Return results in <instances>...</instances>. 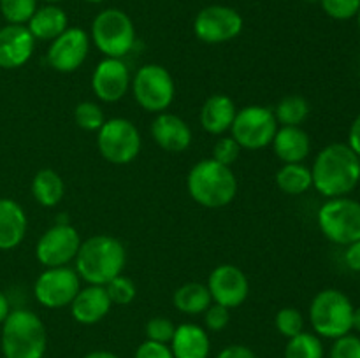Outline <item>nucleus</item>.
Here are the masks:
<instances>
[{"mask_svg": "<svg viewBox=\"0 0 360 358\" xmlns=\"http://www.w3.org/2000/svg\"><path fill=\"white\" fill-rule=\"evenodd\" d=\"M311 178L320 195L327 199L348 197L360 181V157L348 144H329L316 154Z\"/></svg>", "mask_w": 360, "mask_h": 358, "instance_id": "f257e3e1", "label": "nucleus"}, {"mask_svg": "<svg viewBox=\"0 0 360 358\" xmlns=\"http://www.w3.org/2000/svg\"><path fill=\"white\" fill-rule=\"evenodd\" d=\"M74 263H76L74 269L79 274L81 281L105 286L109 281L123 274L127 263L125 246L112 235H91L81 242Z\"/></svg>", "mask_w": 360, "mask_h": 358, "instance_id": "f03ea898", "label": "nucleus"}, {"mask_svg": "<svg viewBox=\"0 0 360 358\" xmlns=\"http://www.w3.org/2000/svg\"><path fill=\"white\" fill-rule=\"evenodd\" d=\"M186 190L193 202L207 209L229 206L238 195V178L232 167L218 164L213 158L200 160L186 175Z\"/></svg>", "mask_w": 360, "mask_h": 358, "instance_id": "7ed1b4c3", "label": "nucleus"}, {"mask_svg": "<svg viewBox=\"0 0 360 358\" xmlns=\"http://www.w3.org/2000/svg\"><path fill=\"white\" fill-rule=\"evenodd\" d=\"M4 358H44L48 333L42 319L30 309H13L2 323Z\"/></svg>", "mask_w": 360, "mask_h": 358, "instance_id": "20e7f679", "label": "nucleus"}, {"mask_svg": "<svg viewBox=\"0 0 360 358\" xmlns=\"http://www.w3.org/2000/svg\"><path fill=\"white\" fill-rule=\"evenodd\" d=\"M354 304L341 290L326 288L309 304V323L313 332L323 339H338L352 332Z\"/></svg>", "mask_w": 360, "mask_h": 358, "instance_id": "39448f33", "label": "nucleus"}, {"mask_svg": "<svg viewBox=\"0 0 360 358\" xmlns=\"http://www.w3.org/2000/svg\"><path fill=\"white\" fill-rule=\"evenodd\" d=\"M90 39L105 58H125L136 46V27L129 14L109 7L95 16Z\"/></svg>", "mask_w": 360, "mask_h": 358, "instance_id": "423d86ee", "label": "nucleus"}, {"mask_svg": "<svg viewBox=\"0 0 360 358\" xmlns=\"http://www.w3.org/2000/svg\"><path fill=\"white\" fill-rule=\"evenodd\" d=\"M130 90L144 111L160 114L171 107L176 95V84L165 67L158 63H146L132 77Z\"/></svg>", "mask_w": 360, "mask_h": 358, "instance_id": "0eeeda50", "label": "nucleus"}, {"mask_svg": "<svg viewBox=\"0 0 360 358\" xmlns=\"http://www.w3.org/2000/svg\"><path fill=\"white\" fill-rule=\"evenodd\" d=\"M319 227L330 242L348 246L360 239V202L350 197L327 199L319 211Z\"/></svg>", "mask_w": 360, "mask_h": 358, "instance_id": "6e6552de", "label": "nucleus"}, {"mask_svg": "<svg viewBox=\"0 0 360 358\" xmlns=\"http://www.w3.org/2000/svg\"><path fill=\"white\" fill-rule=\"evenodd\" d=\"M278 128L280 126L273 109L264 105H246L236 112L231 137H234L241 150L259 151L271 146Z\"/></svg>", "mask_w": 360, "mask_h": 358, "instance_id": "1a4fd4ad", "label": "nucleus"}, {"mask_svg": "<svg viewBox=\"0 0 360 358\" xmlns=\"http://www.w3.org/2000/svg\"><path fill=\"white\" fill-rule=\"evenodd\" d=\"M141 133L127 118H109L97 132V147L102 158L112 165H127L141 151Z\"/></svg>", "mask_w": 360, "mask_h": 358, "instance_id": "9d476101", "label": "nucleus"}, {"mask_svg": "<svg viewBox=\"0 0 360 358\" xmlns=\"http://www.w3.org/2000/svg\"><path fill=\"white\" fill-rule=\"evenodd\" d=\"M81 290V277L76 269L49 267L44 269L34 284V295L46 309H63L70 305L77 291Z\"/></svg>", "mask_w": 360, "mask_h": 358, "instance_id": "9b49d317", "label": "nucleus"}, {"mask_svg": "<svg viewBox=\"0 0 360 358\" xmlns=\"http://www.w3.org/2000/svg\"><path fill=\"white\" fill-rule=\"evenodd\" d=\"M245 21L234 7L214 6L202 7L193 20V32L197 39L206 44H224L231 42L243 32Z\"/></svg>", "mask_w": 360, "mask_h": 358, "instance_id": "f8f14e48", "label": "nucleus"}, {"mask_svg": "<svg viewBox=\"0 0 360 358\" xmlns=\"http://www.w3.org/2000/svg\"><path fill=\"white\" fill-rule=\"evenodd\" d=\"M81 235L70 223H56L39 237L35 256L39 263L49 267H65L74 262L81 248Z\"/></svg>", "mask_w": 360, "mask_h": 358, "instance_id": "ddd939ff", "label": "nucleus"}, {"mask_svg": "<svg viewBox=\"0 0 360 358\" xmlns=\"http://www.w3.org/2000/svg\"><path fill=\"white\" fill-rule=\"evenodd\" d=\"M90 35L77 27H69L63 34L53 39L46 60L56 72L70 74L79 69L90 53Z\"/></svg>", "mask_w": 360, "mask_h": 358, "instance_id": "4468645a", "label": "nucleus"}, {"mask_svg": "<svg viewBox=\"0 0 360 358\" xmlns=\"http://www.w3.org/2000/svg\"><path fill=\"white\" fill-rule=\"evenodd\" d=\"M213 304H220L227 309H236L246 302L250 295V281L239 267L232 263H221L211 270L207 277Z\"/></svg>", "mask_w": 360, "mask_h": 358, "instance_id": "2eb2a0df", "label": "nucleus"}, {"mask_svg": "<svg viewBox=\"0 0 360 358\" xmlns=\"http://www.w3.org/2000/svg\"><path fill=\"white\" fill-rule=\"evenodd\" d=\"M132 76L123 58H102L91 74V90L105 104L120 102L130 90Z\"/></svg>", "mask_w": 360, "mask_h": 358, "instance_id": "dca6fc26", "label": "nucleus"}, {"mask_svg": "<svg viewBox=\"0 0 360 358\" xmlns=\"http://www.w3.org/2000/svg\"><path fill=\"white\" fill-rule=\"evenodd\" d=\"M35 39L27 25H6L0 28V67L18 69L32 58Z\"/></svg>", "mask_w": 360, "mask_h": 358, "instance_id": "f3484780", "label": "nucleus"}, {"mask_svg": "<svg viewBox=\"0 0 360 358\" xmlns=\"http://www.w3.org/2000/svg\"><path fill=\"white\" fill-rule=\"evenodd\" d=\"M151 137L167 153H183L192 144L193 135L188 123L172 112H160L151 121Z\"/></svg>", "mask_w": 360, "mask_h": 358, "instance_id": "a211bd4d", "label": "nucleus"}, {"mask_svg": "<svg viewBox=\"0 0 360 358\" xmlns=\"http://www.w3.org/2000/svg\"><path fill=\"white\" fill-rule=\"evenodd\" d=\"M70 314L81 325H95L109 314L112 302L109 298L105 286L88 284L81 288L74 300L70 302Z\"/></svg>", "mask_w": 360, "mask_h": 358, "instance_id": "6ab92c4d", "label": "nucleus"}, {"mask_svg": "<svg viewBox=\"0 0 360 358\" xmlns=\"http://www.w3.org/2000/svg\"><path fill=\"white\" fill-rule=\"evenodd\" d=\"M169 347L174 358H210V333L197 323H181L176 326Z\"/></svg>", "mask_w": 360, "mask_h": 358, "instance_id": "aec40b11", "label": "nucleus"}, {"mask_svg": "<svg viewBox=\"0 0 360 358\" xmlns=\"http://www.w3.org/2000/svg\"><path fill=\"white\" fill-rule=\"evenodd\" d=\"M236 112H238L236 102L229 95L214 93L206 98L200 107V126L211 135H221L231 130Z\"/></svg>", "mask_w": 360, "mask_h": 358, "instance_id": "412c9836", "label": "nucleus"}, {"mask_svg": "<svg viewBox=\"0 0 360 358\" xmlns=\"http://www.w3.org/2000/svg\"><path fill=\"white\" fill-rule=\"evenodd\" d=\"M271 146L283 164H301L311 151V139L301 126H280Z\"/></svg>", "mask_w": 360, "mask_h": 358, "instance_id": "4be33fe9", "label": "nucleus"}, {"mask_svg": "<svg viewBox=\"0 0 360 358\" xmlns=\"http://www.w3.org/2000/svg\"><path fill=\"white\" fill-rule=\"evenodd\" d=\"M27 213L11 199H0V249H14L27 235Z\"/></svg>", "mask_w": 360, "mask_h": 358, "instance_id": "5701e85b", "label": "nucleus"}, {"mask_svg": "<svg viewBox=\"0 0 360 358\" xmlns=\"http://www.w3.org/2000/svg\"><path fill=\"white\" fill-rule=\"evenodd\" d=\"M27 28L34 35L35 41L51 42L69 28V16L56 4H46V6L37 7L34 16L28 20Z\"/></svg>", "mask_w": 360, "mask_h": 358, "instance_id": "b1692460", "label": "nucleus"}, {"mask_svg": "<svg viewBox=\"0 0 360 358\" xmlns=\"http://www.w3.org/2000/svg\"><path fill=\"white\" fill-rule=\"evenodd\" d=\"M32 195L42 207L58 206L65 195V183L53 168H41L32 179Z\"/></svg>", "mask_w": 360, "mask_h": 358, "instance_id": "393cba45", "label": "nucleus"}, {"mask_svg": "<svg viewBox=\"0 0 360 358\" xmlns=\"http://www.w3.org/2000/svg\"><path fill=\"white\" fill-rule=\"evenodd\" d=\"M172 304L183 314L195 316L202 314L213 304V300H211L210 290H207L206 284L192 281V283L181 284L174 291V295H172Z\"/></svg>", "mask_w": 360, "mask_h": 358, "instance_id": "a878e982", "label": "nucleus"}, {"mask_svg": "<svg viewBox=\"0 0 360 358\" xmlns=\"http://www.w3.org/2000/svg\"><path fill=\"white\" fill-rule=\"evenodd\" d=\"M276 185L287 195H302L313 186L311 168L304 164H283L276 172Z\"/></svg>", "mask_w": 360, "mask_h": 358, "instance_id": "bb28decb", "label": "nucleus"}, {"mask_svg": "<svg viewBox=\"0 0 360 358\" xmlns=\"http://www.w3.org/2000/svg\"><path fill=\"white\" fill-rule=\"evenodd\" d=\"M278 125L301 126L309 116V104L301 95H287L273 109Z\"/></svg>", "mask_w": 360, "mask_h": 358, "instance_id": "cd10ccee", "label": "nucleus"}, {"mask_svg": "<svg viewBox=\"0 0 360 358\" xmlns=\"http://www.w3.org/2000/svg\"><path fill=\"white\" fill-rule=\"evenodd\" d=\"M283 358H326L322 337L315 332H301L287 340Z\"/></svg>", "mask_w": 360, "mask_h": 358, "instance_id": "c85d7f7f", "label": "nucleus"}, {"mask_svg": "<svg viewBox=\"0 0 360 358\" xmlns=\"http://www.w3.org/2000/svg\"><path fill=\"white\" fill-rule=\"evenodd\" d=\"M74 121L84 132H98L101 126L104 125L105 116L104 111L98 104L90 100L79 102L74 109Z\"/></svg>", "mask_w": 360, "mask_h": 358, "instance_id": "c756f323", "label": "nucleus"}, {"mask_svg": "<svg viewBox=\"0 0 360 358\" xmlns=\"http://www.w3.org/2000/svg\"><path fill=\"white\" fill-rule=\"evenodd\" d=\"M37 7V0H0V13L11 25H27Z\"/></svg>", "mask_w": 360, "mask_h": 358, "instance_id": "7c9ffc66", "label": "nucleus"}, {"mask_svg": "<svg viewBox=\"0 0 360 358\" xmlns=\"http://www.w3.org/2000/svg\"><path fill=\"white\" fill-rule=\"evenodd\" d=\"M276 330L287 339H292L297 333L304 332V316L295 307H281L274 316Z\"/></svg>", "mask_w": 360, "mask_h": 358, "instance_id": "2f4dec72", "label": "nucleus"}, {"mask_svg": "<svg viewBox=\"0 0 360 358\" xmlns=\"http://www.w3.org/2000/svg\"><path fill=\"white\" fill-rule=\"evenodd\" d=\"M105 291H108L109 298H111L112 304L116 305H129L136 300L137 297V286L130 277L123 276H116L115 279L109 281L105 284Z\"/></svg>", "mask_w": 360, "mask_h": 358, "instance_id": "473e14b6", "label": "nucleus"}, {"mask_svg": "<svg viewBox=\"0 0 360 358\" xmlns=\"http://www.w3.org/2000/svg\"><path fill=\"white\" fill-rule=\"evenodd\" d=\"M323 13L338 21H347L357 16L360 0H320Z\"/></svg>", "mask_w": 360, "mask_h": 358, "instance_id": "72a5a7b5", "label": "nucleus"}, {"mask_svg": "<svg viewBox=\"0 0 360 358\" xmlns=\"http://www.w3.org/2000/svg\"><path fill=\"white\" fill-rule=\"evenodd\" d=\"M176 325L165 316H155L144 326V332H146L148 340H155V343L169 344L171 343L172 336H174Z\"/></svg>", "mask_w": 360, "mask_h": 358, "instance_id": "f704fd0d", "label": "nucleus"}, {"mask_svg": "<svg viewBox=\"0 0 360 358\" xmlns=\"http://www.w3.org/2000/svg\"><path fill=\"white\" fill-rule=\"evenodd\" d=\"M239 154H241V146L234 140V137H220V139L214 142L213 146V160H217L218 164L232 165L238 161Z\"/></svg>", "mask_w": 360, "mask_h": 358, "instance_id": "c9c22d12", "label": "nucleus"}, {"mask_svg": "<svg viewBox=\"0 0 360 358\" xmlns=\"http://www.w3.org/2000/svg\"><path fill=\"white\" fill-rule=\"evenodd\" d=\"M329 358H360V337L355 333H347L334 339Z\"/></svg>", "mask_w": 360, "mask_h": 358, "instance_id": "e433bc0d", "label": "nucleus"}, {"mask_svg": "<svg viewBox=\"0 0 360 358\" xmlns=\"http://www.w3.org/2000/svg\"><path fill=\"white\" fill-rule=\"evenodd\" d=\"M204 314V329L210 332H221L227 329L229 321H231V309L224 307L220 304H211Z\"/></svg>", "mask_w": 360, "mask_h": 358, "instance_id": "4c0bfd02", "label": "nucleus"}, {"mask_svg": "<svg viewBox=\"0 0 360 358\" xmlns=\"http://www.w3.org/2000/svg\"><path fill=\"white\" fill-rule=\"evenodd\" d=\"M134 358H174L169 344L155 343V340H144L136 350Z\"/></svg>", "mask_w": 360, "mask_h": 358, "instance_id": "58836bf2", "label": "nucleus"}, {"mask_svg": "<svg viewBox=\"0 0 360 358\" xmlns=\"http://www.w3.org/2000/svg\"><path fill=\"white\" fill-rule=\"evenodd\" d=\"M214 358H257V354L253 353L248 346H243V344H231V346L224 347Z\"/></svg>", "mask_w": 360, "mask_h": 358, "instance_id": "ea45409f", "label": "nucleus"}, {"mask_svg": "<svg viewBox=\"0 0 360 358\" xmlns=\"http://www.w3.org/2000/svg\"><path fill=\"white\" fill-rule=\"evenodd\" d=\"M345 262H347L348 269L355 270V272H360V239L347 246V251H345Z\"/></svg>", "mask_w": 360, "mask_h": 358, "instance_id": "a19ab883", "label": "nucleus"}, {"mask_svg": "<svg viewBox=\"0 0 360 358\" xmlns=\"http://www.w3.org/2000/svg\"><path fill=\"white\" fill-rule=\"evenodd\" d=\"M348 146L360 157V114L354 119V123L350 126V132H348Z\"/></svg>", "mask_w": 360, "mask_h": 358, "instance_id": "79ce46f5", "label": "nucleus"}, {"mask_svg": "<svg viewBox=\"0 0 360 358\" xmlns=\"http://www.w3.org/2000/svg\"><path fill=\"white\" fill-rule=\"evenodd\" d=\"M11 312V304H9V298L0 291V323H4V319L9 316Z\"/></svg>", "mask_w": 360, "mask_h": 358, "instance_id": "37998d69", "label": "nucleus"}, {"mask_svg": "<svg viewBox=\"0 0 360 358\" xmlns=\"http://www.w3.org/2000/svg\"><path fill=\"white\" fill-rule=\"evenodd\" d=\"M84 358H120V357L116 353H112V351L95 350V351H90L88 354H84Z\"/></svg>", "mask_w": 360, "mask_h": 358, "instance_id": "c03bdc74", "label": "nucleus"}, {"mask_svg": "<svg viewBox=\"0 0 360 358\" xmlns=\"http://www.w3.org/2000/svg\"><path fill=\"white\" fill-rule=\"evenodd\" d=\"M352 330H357L360 333V305L354 309V318H352Z\"/></svg>", "mask_w": 360, "mask_h": 358, "instance_id": "a18cd8bd", "label": "nucleus"}, {"mask_svg": "<svg viewBox=\"0 0 360 358\" xmlns=\"http://www.w3.org/2000/svg\"><path fill=\"white\" fill-rule=\"evenodd\" d=\"M84 2H88V4H102V2H105V0H84Z\"/></svg>", "mask_w": 360, "mask_h": 358, "instance_id": "49530a36", "label": "nucleus"}, {"mask_svg": "<svg viewBox=\"0 0 360 358\" xmlns=\"http://www.w3.org/2000/svg\"><path fill=\"white\" fill-rule=\"evenodd\" d=\"M355 18H357V25H359V30H360V9H359L357 16H355Z\"/></svg>", "mask_w": 360, "mask_h": 358, "instance_id": "de8ad7c7", "label": "nucleus"}, {"mask_svg": "<svg viewBox=\"0 0 360 358\" xmlns=\"http://www.w3.org/2000/svg\"><path fill=\"white\" fill-rule=\"evenodd\" d=\"M302 2H308V4H316V2H320V0H302Z\"/></svg>", "mask_w": 360, "mask_h": 358, "instance_id": "09e8293b", "label": "nucleus"}, {"mask_svg": "<svg viewBox=\"0 0 360 358\" xmlns=\"http://www.w3.org/2000/svg\"><path fill=\"white\" fill-rule=\"evenodd\" d=\"M44 2H48V4H56V2H62V0H44Z\"/></svg>", "mask_w": 360, "mask_h": 358, "instance_id": "8fccbe9b", "label": "nucleus"}]
</instances>
